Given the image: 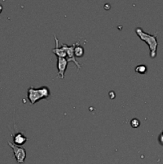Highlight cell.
<instances>
[{"label":"cell","mask_w":163,"mask_h":164,"mask_svg":"<svg viewBox=\"0 0 163 164\" xmlns=\"http://www.w3.org/2000/svg\"><path fill=\"white\" fill-rule=\"evenodd\" d=\"M136 34L138 35L139 39L145 42L148 45L150 51V57L151 59H154L157 55V49L158 47V42L157 40V36L158 32H156L154 35H150L145 32L141 27H137L135 29Z\"/></svg>","instance_id":"6da1fadb"},{"label":"cell","mask_w":163,"mask_h":164,"mask_svg":"<svg viewBox=\"0 0 163 164\" xmlns=\"http://www.w3.org/2000/svg\"><path fill=\"white\" fill-rule=\"evenodd\" d=\"M50 96H51L50 88L46 86L39 88H35L34 86H31L28 88L27 99L31 105H34L35 103L43 99H47Z\"/></svg>","instance_id":"7a4b0ae2"},{"label":"cell","mask_w":163,"mask_h":164,"mask_svg":"<svg viewBox=\"0 0 163 164\" xmlns=\"http://www.w3.org/2000/svg\"><path fill=\"white\" fill-rule=\"evenodd\" d=\"M79 43V41H77L76 43H73L72 45H71V46L67 45V44H65V43H62L61 45H60L62 48L65 51L66 54H67V58H66V59H67L68 63H69V62H74L75 64L77 66L78 70H79V69L83 66V65L80 64V63L77 61L76 57H75V48L77 46V44H78Z\"/></svg>","instance_id":"3957f363"},{"label":"cell","mask_w":163,"mask_h":164,"mask_svg":"<svg viewBox=\"0 0 163 164\" xmlns=\"http://www.w3.org/2000/svg\"><path fill=\"white\" fill-rule=\"evenodd\" d=\"M8 145L12 148L14 151V155L16 158L17 162L22 164L25 162V158L26 156V152L24 147H21L19 146H16L15 144L12 143L11 142H8Z\"/></svg>","instance_id":"277c9868"},{"label":"cell","mask_w":163,"mask_h":164,"mask_svg":"<svg viewBox=\"0 0 163 164\" xmlns=\"http://www.w3.org/2000/svg\"><path fill=\"white\" fill-rule=\"evenodd\" d=\"M68 61L66 58H61V57H57V68H58V74L60 76V78L63 79L64 75H65L66 70H67Z\"/></svg>","instance_id":"5b68a950"},{"label":"cell","mask_w":163,"mask_h":164,"mask_svg":"<svg viewBox=\"0 0 163 164\" xmlns=\"http://www.w3.org/2000/svg\"><path fill=\"white\" fill-rule=\"evenodd\" d=\"M54 37H55V47L54 49H52L53 53H55V55H57L58 57L67 58V54H66L65 51L62 48L61 46L59 45V40L55 34H54Z\"/></svg>","instance_id":"8992f818"},{"label":"cell","mask_w":163,"mask_h":164,"mask_svg":"<svg viewBox=\"0 0 163 164\" xmlns=\"http://www.w3.org/2000/svg\"><path fill=\"white\" fill-rule=\"evenodd\" d=\"M27 137L24 135L23 133L18 132L13 135V141H14V144L16 146H22L24 143L27 141Z\"/></svg>","instance_id":"52a82bcc"},{"label":"cell","mask_w":163,"mask_h":164,"mask_svg":"<svg viewBox=\"0 0 163 164\" xmlns=\"http://www.w3.org/2000/svg\"><path fill=\"white\" fill-rule=\"evenodd\" d=\"M83 55H84V48L79 43L75 48V55L77 58H80V57L83 56Z\"/></svg>","instance_id":"ba28073f"},{"label":"cell","mask_w":163,"mask_h":164,"mask_svg":"<svg viewBox=\"0 0 163 164\" xmlns=\"http://www.w3.org/2000/svg\"><path fill=\"white\" fill-rule=\"evenodd\" d=\"M147 71V67L146 66L143 64L138 65L135 67V72L136 73H139V74H145Z\"/></svg>","instance_id":"9c48e42d"},{"label":"cell","mask_w":163,"mask_h":164,"mask_svg":"<svg viewBox=\"0 0 163 164\" xmlns=\"http://www.w3.org/2000/svg\"><path fill=\"white\" fill-rule=\"evenodd\" d=\"M130 125H131L132 127H134V128H137V127H138L140 126L139 119H136V118L131 119V121H130Z\"/></svg>","instance_id":"30bf717a"},{"label":"cell","mask_w":163,"mask_h":164,"mask_svg":"<svg viewBox=\"0 0 163 164\" xmlns=\"http://www.w3.org/2000/svg\"><path fill=\"white\" fill-rule=\"evenodd\" d=\"M158 142H159V143L161 145V146H163V134L162 133H161V135H159V137H158Z\"/></svg>","instance_id":"8fae6325"},{"label":"cell","mask_w":163,"mask_h":164,"mask_svg":"<svg viewBox=\"0 0 163 164\" xmlns=\"http://www.w3.org/2000/svg\"><path fill=\"white\" fill-rule=\"evenodd\" d=\"M2 11V5H0V13H1V11Z\"/></svg>","instance_id":"7c38bea8"},{"label":"cell","mask_w":163,"mask_h":164,"mask_svg":"<svg viewBox=\"0 0 163 164\" xmlns=\"http://www.w3.org/2000/svg\"><path fill=\"white\" fill-rule=\"evenodd\" d=\"M162 134H163V131H162Z\"/></svg>","instance_id":"4fadbf2b"}]
</instances>
